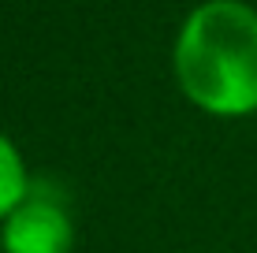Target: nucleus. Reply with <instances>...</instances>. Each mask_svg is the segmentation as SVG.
Listing matches in <instances>:
<instances>
[{"mask_svg":"<svg viewBox=\"0 0 257 253\" xmlns=\"http://www.w3.org/2000/svg\"><path fill=\"white\" fill-rule=\"evenodd\" d=\"M175 75L201 112H257V12L242 0L194 8L175 38Z\"/></svg>","mask_w":257,"mask_h":253,"instance_id":"1","label":"nucleus"},{"mask_svg":"<svg viewBox=\"0 0 257 253\" xmlns=\"http://www.w3.org/2000/svg\"><path fill=\"white\" fill-rule=\"evenodd\" d=\"M0 242H4V253H71L75 227L52 197L30 194L4 220Z\"/></svg>","mask_w":257,"mask_h":253,"instance_id":"2","label":"nucleus"},{"mask_svg":"<svg viewBox=\"0 0 257 253\" xmlns=\"http://www.w3.org/2000/svg\"><path fill=\"white\" fill-rule=\"evenodd\" d=\"M26 197H30V179H26L23 156L4 134H0V223H4Z\"/></svg>","mask_w":257,"mask_h":253,"instance_id":"3","label":"nucleus"}]
</instances>
